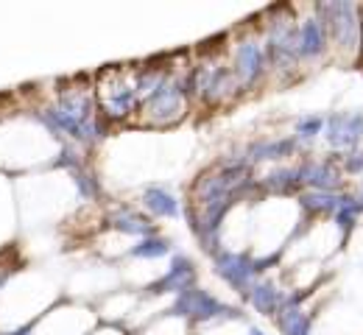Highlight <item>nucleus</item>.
<instances>
[{"instance_id": "412c9836", "label": "nucleus", "mask_w": 363, "mask_h": 335, "mask_svg": "<svg viewBox=\"0 0 363 335\" xmlns=\"http://www.w3.org/2000/svg\"><path fill=\"white\" fill-rule=\"evenodd\" d=\"M218 42H227V34H216V37H210V40H204V42H199V56L207 62L210 56H216L218 50H224V45H218Z\"/></svg>"}, {"instance_id": "6e6552de", "label": "nucleus", "mask_w": 363, "mask_h": 335, "mask_svg": "<svg viewBox=\"0 0 363 335\" xmlns=\"http://www.w3.org/2000/svg\"><path fill=\"white\" fill-rule=\"evenodd\" d=\"M327 143L333 148L355 151L363 140V112H333L327 120Z\"/></svg>"}, {"instance_id": "b1692460", "label": "nucleus", "mask_w": 363, "mask_h": 335, "mask_svg": "<svg viewBox=\"0 0 363 335\" xmlns=\"http://www.w3.org/2000/svg\"><path fill=\"white\" fill-rule=\"evenodd\" d=\"M249 335H266V333H263V330H257V327H252V330H249Z\"/></svg>"}, {"instance_id": "5701e85b", "label": "nucleus", "mask_w": 363, "mask_h": 335, "mask_svg": "<svg viewBox=\"0 0 363 335\" xmlns=\"http://www.w3.org/2000/svg\"><path fill=\"white\" fill-rule=\"evenodd\" d=\"M344 171L347 174H363V151H350L344 157Z\"/></svg>"}, {"instance_id": "ddd939ff", "label": "nucleus", "mask_w": 363, "mask_h": 335, "mask_svg": "<svg viewBox=\"0 0 363 335\" xmlns=\"http://www.w3.org/2000/svg\"><path fill=\"white\" fill-rule=\"evenodd\" d=\"M109 227L123 232V235H137V238H151L154 235V224L143 215H137L135 210H115L109 215Z\"/></svg>"}, {"instance_id": "9d476101", "label": "nucleus", "mask_w": 363, "mask_h": 335, "mask_svg": "<svg viewBox=\"0 0 363 335\" xmlns=\"http://www.w3.org/2000/svg\"><path fill=\"white\" fill-rule=\"evenodd\" d=\"M193 283H196V268L187 257L179 254V257H174L168 274L160 277L154 285H148V293H182V290L193 288Z\"/></svg>"}, {"instance_id": "393cba45", "label": "nucleus", "mask_w": 363, "mask_h": 335, "mask_svg": "<svg viewBox=\"0 0 363 335\" xmlns=\"http://www.w3.org/2000/svg\"><path fill=\"white\" fill-rule=\"evenodd\" d=\"M361 195H363V185H361Z\"/></svg>"}, {"instance_id": "f8f14e48", "label": "nucleus", "mask_w": 363, "mask_h": 335, "mask_svg": "<svg viewBox=\"0 0 363 335\" xmlns=\"http://www.w3.org/2000/svg\"><path fill=\"white\" fill-rule=\"evenodd\" d=\"M143 207H145L151 215H157V218H177V215H179V201H177V195H171L165 188H157V185L145 188V193H143Z\"/></svg>"}, {"instance_id": "f257e3e1", "label": "nucleus", "mask_w": 363, "mask_h": 335, "mask_svg": "<svg viewBox=\"0 0 363 335\" xmlns=\"http://www.w3.org/2000/svg\"><path fill=\"white\" fill-rule=\"evenodd\" d=\"M43 120L50 132L67 135L82 143H95L106 135V126L98 118V106L92 101L90 87H67L59 98V103L45 109Z\"/></svg>"}, {"instance_id": "20e7f679", "label": "nucleus", "mask_w": 363, "mask_h": 335, "mask_svg": "<svg viewBox=\"0 0 363 335\" xmlns=\"http://www.w3.org/2000/svg\"><path fill=\"white\" fill-rule=\"evenodd\" d=\"M318 20L327 28V37L341 50H355L363 45V20L361 8L350 0H335L318 6Z\"/></svg>"}, {"instance_id": "a878e982", "label": "nucleus", "mask_w": 363, "mask_h": 335, "mask_svg": "<svg viewBox=\"0 0 363 335\" xmlns=\"http://www.w3.org/2000/svg\"><path fill=\"white\" fill-rule=\"evenodd\" d=\"M0 283H3V277H0Z\"/></svg>"}, {"instance_id": "0eeeda50", "label": "nucleus", "mask_w": 363, "mask_h": 335, "mask_svg": "<svg viewBox=\"0 0 363 335\" xmlns=\"http://www.w3.org/2000/svg\"><path fill=\"white\" fill-rule=\"evenodd\" d=\"M269 70V56L266 48L257 40H243L235 48V59H232V73L240 84V90H249L260 81V76Z\"/></svg>"}, {"instance_id": "39448f33", "label": "nucleus", "mask_w": 363, "mask_h": 335, "mask_svg": "<svg viewBox=\"0 0 363 335\" xmlns=\"http://www.w3.org/2000/svg\"><path fill=\"white\" fill-rule=\"evenodd\" d=\"M177 319H196V322H210V319H240L238 310H232L229 305L218 302L213 293L199 290V288H187L182 290L174 302V307L168 310Z\"/></svg>"}, {"instance_id": "9b49d317", "label": "nucleus", "mask_w": 363, "mask_h": 335, "mask_svg": "<svg viewBox=\"0 0 363 335\" xmlns=\"http://www.w3.org/2000/svg\"><path fill=\"white\" fill-rule=\"evenodd\" d=\"M327 28L318 17H311L299 25V59H318L327 50Z\"/></svg>"}, {"instance_id": "423d86ee", "label": "nucleus", "mask_w": 363, "mask_h": 335, "mask_svg": "<svg viewBox=\"0 0 363 335\" xmlns=\"http://www.w3.org/2000/svg\"><path fill=\"white\" fill-rule=\"evenodd\" d=\"M216 271H218V277L229 288H235L243 296H249V290L255 285V277H257L255 260L249 254H243V251H227V249H218L216 251Z\"/></svg>"}, {"instance_id": "aec40b11", "label": "nucleus", "mask_w": 363, "mask_h": 335, "mask_svg": "<svg viewBox=\"0 0 363 335\" xmlns=\"http://www.w3.org/2000/svg\"><path fill=\"white\" fill-rule=\"evenodd\" d=\"M324 129V118L321 115H305L296 120V140H316Z\"/></svg>"}, {"instance_id": "6ab92c4d", "label": "nucleus", "mask_w": 363, "mask_h": 335, "mask_svg": "<svg viewBox=\"0 0 363 335\" xmlns=\"http://www.w3.org/2000/svg\"><path fill=\"white\" fill-rule=\"evenodd\" d=\"M171 251V243L165 238H157V235H151V238H143L137 243L135 249H132V254L135 257H145V260H154V257H165Z\"/></svg>"}, {"instance_id": "dca6fc26", "label": "nucleus", "mask_w": 363, "mask_h": 335, "mask_svg": "<svg viewBox=\"0 0 363 335\" xmlns=\"http://www.w3.org/2000/svg\"><path fill=\"white\" fill-rule=\"evenodd\" d=\"M296 151V140L285 137V140H260V143L249 145V159L252 162H263V159H285Z\"/></svg>"}, {"instance_id": "4be33fe9", "label": "nucleus", "mask_w": 363, "mask_h": 335, "mask_svg": "<svg viewBox=\"0 0 363 335\" xmlns=\"http://www.w3.org/2000/svg\"><path fill=\"white\" fill-rule=\"evenodd\" d=\"M73 176H76V185H79V191H82L84 198H98V182L92 176H87L84 171H76Z\"/></svg>"}, {"instance_id": "1a4fd4ad", "label": "nucleus", "mask_w": 363, "mask_h": 335, "mask_svg": "<svg viewBox=\"0 0 363 335\" xmlns=\"http://www.w3.org/2000/svg\"><path fill=\"white\" fill-rule=\"evenodd\" d=\"M296 171H299L302 185H308L311 191L335 193L341 188V174L335 171V165L330 159H308Z\"/></svg>"}, {"instance_id": "a211bd4d", "label": "nucleus", "mask_w": 363, "mask_h": 335, "mask_svg": "<svg viewBox=\"0 0 363 335\" xmlns=\"http://www.w3.org/2000/svg\"><path fill=\"white\" fill-rule=\"evenodd\" d=\"M299 185H302V179H299V171L296 168H277V171H272L263 179V188L272 193H291L296 191Z\"/></svg>"}, {"instance_id": "f03ea898", "label": "nucleus", "mask_w": 363, "mask_h": 335, "mask_svg": "<svg viewBox=\"0 0 363 335\" xmlns=\"http://www.w3.org/2000/svg\"><path fill=\"white\" fill-rule=\"evenodd\" d=\"M98 93V109L109 120H126L140 109V93H137L135 67H104L95 84Z\"/></svg>"}, {"instance_id": "4468645a", "label": "nucleus", "mask_w": 363, "mask_h": 335, "mask_svg": "<svg viewBox=\"0 0 363 335\" xmlns=\"http://www.w3.org/2000/svg\"><path fill=\"white\" fill-rule=\"evenodd\" d=\"M249 302H252V307L257 313L277 316L279 307H282V302H285V296H282V290L274 285V283H255L252 290H249Z\"/></svg>"}, {"instance_id": "7ed1b4c3", "label": "nucleus", "mask_w": 363, "mask_h": 335, "mask_svg": "<svg viewBox=\"0 0 363 335\" xmlns=\"http://www.w3.org/2000/svg\"><path fill=\"white\" fill-rule=\"evenodd\" d=\"M187 103H190V93H187V79H179L177 73L148 98L140 101V115H143V123L148 126H174L179 123L187 112Z\"/></svg>"}, {"instance_id": "f3484780", "label": "nucleus", "mask_w": 363, "mask_h": 335, "mask_svg": "<svg viewBox=\"0 0 363 335\" xmlns=\"http://www.w3.org/2000/svg\"><path fill=\"white\" fill-rule=\"evenodd\" d=\"M277 327L282 335H313L311 316L302 313L299 307H279L277 313Z\"/></svg>"}, {"instance_id": "2eb2a0df", "label": "nucleus", "mask_w": 363, "mask_h": 335, "mask_svg": "<svg viewBox=\"0 0 363 335\" xmlns=\"http://www.w3.org/2000/svg\"><path fill=\"white\" fill-rule=\"evenodd\" d=\"M299 204L308 215H335L338 207H341V195L338 193H321L311 191L299 195Z\"/></svg>"}]
</instances>
